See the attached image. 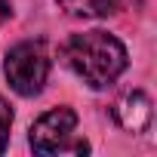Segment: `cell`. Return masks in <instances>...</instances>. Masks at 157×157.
<instances>
[{
	"instance_id": "1",
	"label": "cell",
	"mask_w": 157,
	"mask_h": 157,
	"mask_svg": "<svg viewBox=\"0 0 157 157\" xmlns=\"http://www.w3.org/2000/svg\"><path fill=\"white\" fill-rule=\"evenodd\" d=\"M65 65L93 90L111 86L126 71V46L108 31H83L71 34L62 46Z\"/></svg>"
},
{
	"instance_id": "2",
	"label": "cell",
	"mask_w": 157,
	"mask_h": 157,
	"mask_svg": "<svg viewBox=\"0 0 157 157\" xmlns=\"http://www.w3.org/2000/svg\"><path fill=\"white\" fill-rule=\"evenodd\" d=\"M31 148L37 154H86V139L77 136V114L71 108H52L31 126Z\"/></svg>"
},
{
	"instance_id": "3",
	"label": "cell",
	"mask_w": 157,
	"mask_h": 157,
	"mask_svg": "<svg viewBox=\"0 0 157 157\" xmlns=\"http://www.w3.org/2000/svg\"><path fill=\"white\" fill-rule=\"evenodd\" d=\"M3 74L19 96H37L49 77V52L43 40L16 43L3 59Z\"/></svg>"
},
{
	"instance_id": "4",
	"label": "cell",
	"mask_w": 157,
	"mask_h": 157,
	"mask_svg": "<svg viewBox=\"0 0 157 157\" xmlns=\"http://www.w3.org/2000/svg\"><path fill=\"white\" fill-rule=\"evenodd\" d=\"M114 117L126 132H145L151 126V99L142 90H132L114 105Z\"/></svg>"
},
{
	"instance_id": "5",
	"label": "cell",
	"mask_w": 157,
	"mask_h": 157,
	"mask_svg": "<svg viewBox=\"0 0 157 157\" xmlns=\"http://www.w3.org/2000/svg\"><path fill=\"white\" fill-rule=\"evenodd\" d=\"M56 3L74 19H108L139 6L142 0H56Z\"/></svg>"
},
{
	"instance_id": "6",
	"label": "cell",
	"mask_w": 157,
	"mask_h": 157,
	"mask_svg": "<svg viewBox=\"0 0 157 157\" xmlns=\"http://www.w3.org/2000/svg\"><path fill=\"white\" fill-rule=\"evenodd\" d=\"M10 126H13V108L0 99V151L6 148V139H10Z\"/></svg>"
},
{
	"instance_id": "7",
	"label": "cell",
	"mask_w": 157,
	"mask_h": 157,
	"mask_svg": "<svg viewBox=\"0 0 157 157\" xmlns=\"http://www.w3.org/2000/svg\"><path fill=\"white\" fill-rule=\"evenodd\" d=\"M10 16H13V6H10V0H0V25H3Z\"/></svg>"
}]
</instances>
